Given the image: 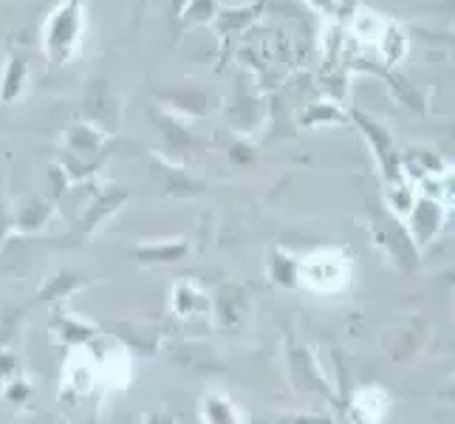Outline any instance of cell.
Listing matches in <instances>:
<instances>
[{
	"mask_svg": "<svg viewBox=\"0 0 455 424\" xmlns=\"http://www.w3.org/2000/svg\"><path fill=\"white\" fill-rule=\"evenodd\" d=\"M85 35V0H60L43 26V52L52 68H62Z\"/></svg>",
	"mask_w": 455,
	"mask_h": 424,
	"instance_id": "1",
	"label": "cell"
},
{
	"mask_svg": "<svg viewBox=\"0 0 455 424\" xmlns=\"http://www.w3.org/2000/svg\"><path fill=\"white\" fill-rule=\"evenodd\" d=\"M356 122V128L363 131V136L368 139V145L373 150V156L379 159L385 176L390 181H399V167H402V156L396 153V145H394V136H390V131L385 128V124L379 119H373L363 111H351V116Z\"/></svg>",
	"mask_w": 455,
	"mask_h": 424,
	"instance_id": "2",
	"label": "cell"
},
{
	"mask_svg": "<svg viewBox=\"0 0 455 424\" xmlns=\"http://www.w3.org/2000/svg\"><path fill=\"white\" fill-rule=\"evenodd\" d=\"M156 100H162L167 111L184 116H207L212 111L210 93L201 88H167L156 93Z\"/></svg>",
	"mask_w": 455,
	"mask_h": 424,
	"instance_id": "3",
	"label": "cell"
},
{
	"mask_svg": "<svg viewBox=\"0 0 455 424\" xmlns=\"http://www.w3.org/2000/svg\"><path fill=\"white\" fill-rule=\"evenodd\" d=\"M116 100H114V88L108 85L105 80H91L88 91H85V114L88 122L97 124L100 131H108L111 124V116L116 122Z\"/></svg>",
	"mask_w": 455,
	"mask_h": 424,
	"instance_id": "4",
	"label": "cell"
},
{
	"mask_svg": "<svg viewBox=\"0 0 455 424\" xmlns=\"http://www.w3.org/2000/svg\"><path fill=\"white\" fill-rule=\"evenodd\" d=\"M28 83V60L23 52L9 49L6 54V66H4V76H0V102L12 105L23 97Z\"/></svg>",
	"mask_w": 455,
	"mask_h": 424,
	"instance_id": "5",
	"label": "cell"
},
{
	"mask_svg": "<svg viewBox=\"0 0 455 424\" xmlns=\"http://www.w3.org/2000/svg\"><path fill=\"white\" fill-rule=\"evenodd\" d=\"M102 141H105V131H100L91 122H74L66 133V145L74 159H91V156H97L102 150Z\"/></svg>",
	"mask_w": 455,
	"mask_h": 424,
	"instance_id": "6",
	"label": "cell"
},
{
	"mask_svg": "<svg viewBox=\"0 0 455 424\" xmlns=\"http://www.w3.org/2000/svg\"><path fill=\"white\" fill-rule=\"evenodd\" d=\"M263 12V6L258 4H249V6H232V9H218L215 14V31L218 35H232V31H241L243 26L252 23L258 14Z\"/></svg>",
	"mask_w": 455,
	"mask_h": 424,
	"instance_id": "7",
	"label": "cell"
},
{
	"mask_svg": "<svg viewBox=\"0 0 455 424\" xmlns=\"http://www.w3.org/2000/svg\"><path fill=\"white\" fill-rule=\"evenodd\" d=\"M201 413L207 424H241L238 407L229 402V396L224 394H210L201 404Z\"/></svg>",
	"mask_w": 455,
	"mask_h": 424,
	"instance_id": "8",
	"label": "cell"
},
{
	"mask_svg": "<svg viewBox=\"0 0 455 424\" xmlns=\"http://www.w3.org/2000/svg\"><path fill=\"white\" fill-rule=\"evenodd\" d=\"M218 0H187L184 9L176 14L181 28H193V26H201V23H212L215 14H218Z\"/></svg>",
	"mask_w": 455,
	"mask_h": 424,
	"instance_id": "9",
	"label": "cell"
},
{
	"mask_svg": "<svg viewBox=\"0 0 455 424\" xmlns=\"http://www.w3.org/2000/svg\"><path fill=\"white\" fill-rule=\"evenodd\" d=\"M442 224V207L435 201H419V207L413 210V229L419 235V241L433 238V232Z\"/></svg>",
	"mask_w": 455,
	"mask_h": 424,
	"instance_id": "10",
	"label": "cell"
},
{
	"mask_svg": "<svg viewBox=\"0 0 455 424\" xmlns=\"http://www.w3.org/2000/svg\"><path fill=\"white\" fill-rule=\"evenodd\" d=\"M334 122H348L337 102H317V105H308L306 111L300 114V124L303 128H317V124H334Z\"/></svg>",
	"mask_w": 455,
	"mask_h": 424,
	"instance_id": "11",
	"label": "cell"
},
{
	"mask_svg": "<svg viewBox=\"0 0 455 424\" xmlns=\"http://www.w3.org/2000/svg\"><path fill=\"white\" fill-rule=\"evenodd\" d=\"M385 76H387V83H390V91H394L396 97H399V102H404L407 108H413L416 114L425 111V100H421V93L413 88V83L407 80V76H402L396 71H385Z\"/></svg>",
	"mask_w": 455,
	"mask_h": 424,
	"instance_id": "12",
	"label": "cell"
},
{
	"mask_svg": "<svg viewBox=\"0 0 455 424\" xmlns=\"http://www.w3.org/2000/svg\"><path fill=\"white\" fill-rule=\"evenodd\" d=\"M404 52H407V35L396 23H390L387 31H385V37H382V54L387 60V66H396Z\"/></svg>",
	"mask_w": 455,
	"mask_h": 424,
	"instance_id": "13",
	"label": "cell"
},
{
	"mask_svg": "<svg viewBox=\"0 0 455 424\" xmlns=\"http://www.w3.org/2000/svg\"><path fill=\"white\" fill-rule=\"evenodd\" d=\"M187 252V244L184 241H172V244H162L159 249H136V255L139 258H145V260H176Z\"/></svg>",
	"mask_w": 455,
	"mask_h": 424,
	"instance_id": "14",
	"label": "cell"
},
{
	"mask_svg": "<svg viewBox=\"0 0 455 424\" xmlns=\"http://www.w3.org/2000/svg\"><path fill=\"white\" fill-rule=\"evenodd\" d=\"M232 159L235 162H249V159H252V148H249V145H235L232 148Z\"/></svg>",
	"mask_w": 455,
	"mask_h": 424,
	"instance_id": "15",
	"label": "cell"
},
{
	"mask_svg": "<svg viewBox=\"0 0 455 424\" xmlns=\"http://www.w3.org/2000/svg\"><path fill=\"white\" fill-rule=\"evenodd\" d=\"M308 4L317 9V12H325V14H334L337 12V0H308Z\"/></svg>",
	"mask_w": 455,
	"mask_h": 424,
	"instance_id": "16",
	"label": "cell"
},
{
	"mask_svg": "<svg viewBox=\"0 0 455 424\" xmlns=\"http://www.w3.org/2000/svg\"><path fill=\"white\" fill-rule=\"evenodd\" d=\"M184 4H187V0H170V12H172V14H179V12L184 9Z\"/></svg>",
	"mask_w": 455,
	"mask_h": 424,
	"instance_id": "17",
	"label": "cell"
},
{
	"mask_svg": "<svg viewBox=\"0 0 455 424\" xmlns=\"http://www.w3.org/2000/svg\"><path fill=\"white\" fill-rule=\"evenodd\" d=\"M258 4H260V6L266 9V4H269V0H258Z\"/></svg>",
	"mask_w": 455,
	"mask_h": 424,
	"instance_id": "18",
	"label": "cell"
}]
</instances>
